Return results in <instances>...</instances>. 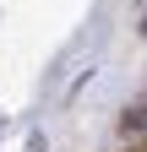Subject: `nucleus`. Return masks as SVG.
<instances>
[{"mask_svg": "<svg viewBox=\"0 0 147 152\" xmlns=\"http://www.w3.org/2000/svg\"><path fill=\"white\" fill-rule=\"evenodd\" d=\"M120 130H125V136H147V103H131V109H125L120 114Z\"/></svg>", "mask_w": 147, "mask_h": 152, "instance_id": "nucleus-1", "label": "nucleus"}]
</instances>
